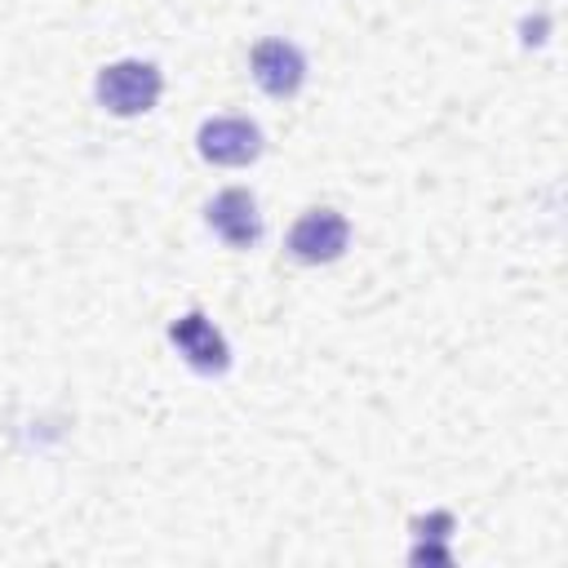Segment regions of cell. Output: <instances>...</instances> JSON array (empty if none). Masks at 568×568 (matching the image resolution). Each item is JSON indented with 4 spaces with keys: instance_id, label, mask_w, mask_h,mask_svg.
I'll return each mask as SVG.
<instances>
[{
    "instance_id": "obj_1",
    "label": "cell",
    "mask_w": 568,
    "mask_h": 568,
    "mask_svg": "<svg viewBox=\"0 0 568 568\" xmlns=\"http://www.w3.org/2000/svg\"><path fill=\"white\" fill-rule=\"evenodd\" d=\"M98 102L111 111V115H142L160 102L164 93V75L155 62H142V58H124V62H111L98 71V84H93Z\"/></svg>"
},
{
    "instance_id": "obj_2",
    "label": "cell",
    "mask_w": 568,
    "mask_h": 568,
    "mask_svg": "<svg viewBox=\"0 0 568 568\" xmlns=\"http://www.w3.org/2000/svg\"><path fill=\"white\" fill-rule=\"evenodd\" d=\"M351 244V222L337 209H311L293 222L288 231V257L320 266V262H337Z\"/></svg>"
},
{
    "instance_id": "obj_3",
    "label": "cell",
    "mask_w": 568,
    "mask_h": 568,
    "mask_svg": "<svg viewBox=\"0 0 568 568\" xmlns=\"http://www.w3.org/2000/svg\"><path fill=\"white\" fill-rule=\"evenodd\" d=\"M169 342L178 346V355L195 368V373H226L231 368V346L226 337L213 328V320L204 311H186L169 324Z\"/></svg>"
},
{
    "instance_id": "obj_4",
    "label": "cell",
    "mask_w": 568,
    "mask_h": 568,
    "mask_svg": "<svg viewBox=\"0 0 568 568\" xmlns=\"http://www.w3.org/2000/svg\"><path fill=\"white\" fill-rule=\"evenodd\" d=\"M200 155L209 164H226V169H240V164H253L262 155V129L253 120H240V115H217V120H204L200 124Z\"/></svg>"
},
{
    "instance_id": "obj_5",
    "label": "cell",
    "mask_w": 568,
    "mask_h": 568,
    "mask_svg": "<svg viewBox=\"0 0 568 568\" xmlns=\"http://www.w3.org/2000/svg\"><path fill=\"white\" fill-rule=\"evenodd\" d=\"M248 67H253L257 89L271 93V98H293L306 84V58L293 40H262L253 49Z\"/></svg>"
},
{
    "instance_id": "obj_6",
    "label": "cell",
    "mask_w": 568,
    "mask_h": 568,
    "mask_svg": "<svg viewBox=\"0 0 568 568\" xmlns=\"http://www.w3.org/2000/svg\"><path fill=\"white\" fill-rule=\"evenodd\" d=\"M209 226L217 240H226L231 248H253L262 240V213H257V200L240 186H226L213 195L209 204Z\"/></svg>"
}]
</instances>
